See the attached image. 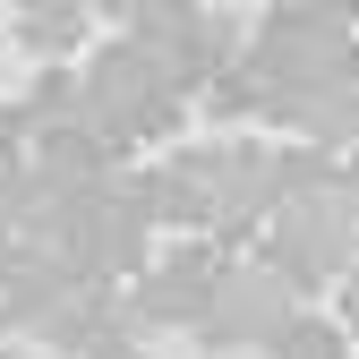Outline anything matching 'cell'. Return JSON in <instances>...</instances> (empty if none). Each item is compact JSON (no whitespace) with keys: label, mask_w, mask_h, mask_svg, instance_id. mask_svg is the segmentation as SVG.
Listing matches in <instances>:
<instances>
[{"label":"cell","mask_w":359,"mask_h":359,"mask_svg":"<svg viewBox=\"0 0 359 359\" xmlns=\"http://www.w3.org/2000/svg\"><path fill=\"white\" fill-rule=\"evenodd\" d=\"M299 291L274 274V265H222V291H214V317H205V351H265L291 317H299Z\"/></svg>","instance_id":"cell-3"},{"label":"cell","mask_w":359,"mask_h":359,"mask_svg":"<svg viewBox=\"0 0 359 359\" xmlns=\"http://www.w3.org/2000/svg\"><path fill=\"white\" fill-rule=\"evenodd\" d=\"M95 43H103V26H95V9H77V0H43V9H9L0 18V52H18L34 77L43 69H77Z\"/></svg>","instance_id":"cell-4"},{"label":"cell","mask_w":359,"mask_h":359,"mask_svg":"<svg viewBox=\"0 0 359 359\" xmlns=\"http://www.w3.org/2000/svg\"><path fill=\"white\" fill-rule=\"evenodd\" d=\"M214 291H222L214 240H171V248H154V257L137 265V283L120 291L128 334H205Z\"/></svg>","instance_id":"cell-2"},{"label":"cell","mask_w":359,"mask_h":359,"mask_svg":"<svg viewBox=\"0 0 359 359\" xmlns=\"http://www.w3.org/2000/svg\"><path fill=\"white\" fill-rule=\"evenodd\" d=\"M257 265H274L299 299L308 291H334L359 265V205L342 189V163H325L317 180H299V189L257 222Z\"/></svg>","instance_id":"cell-1"},{"label":"cell","mask_w":359,"mask_h":359,"mask_svg":"<svg viewBox=\"0 0 359 359\" xmlns=\"http://www.w3.org/2000/svg\"><path fill=\"white\" fill-rule=\"evenodd\" d=\"M86 359H154V351H146V334H111L103 351H86Z\"/></svg>","instance_id":"cell-7"},{"label":"cell","mask_w":359,"mask_h":359,"mask_svg":"<svg viewBox=\"0 0 359 359\" xmlns=\"http://www.w3.org/2000/svg\"><path fill=\"white\" fill-rule=\"evenodd\" d=\"M334 325H342V342L359 351V265H351V274L334 283Z\"/></svg>","instance_id":"cell-6"},{"label":"cell","mask_w":359,"mask_h":359,"mask_svg":"<svg viewBox=\"0 0 359 359\" xmlns=\"http://www.w3.org/2000/svg\"><path fill=\"white\" fill-rule=\"evenodd\" d=\"M257 359H359V351L342 342V325L325 317V308H299V317H291L274 342H265Z\"/></svg>","instance_id":"cell-5"}]
</instances>
